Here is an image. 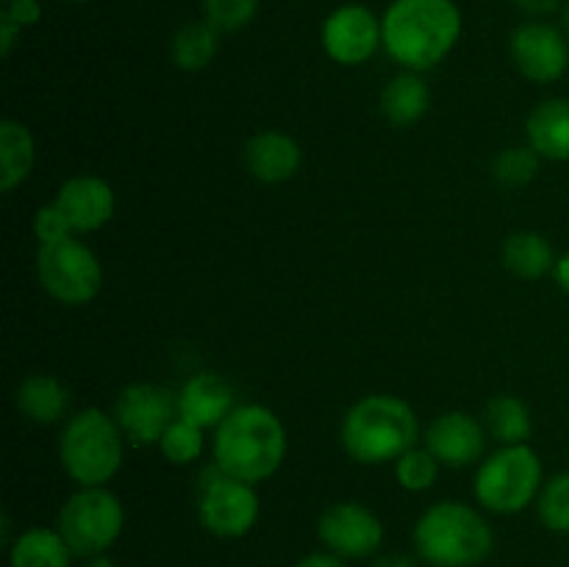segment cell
Here are the masks:
<instances>
[{
    "mask_svg": "<svg viewBox=\"0 0 569 567\" xmlns=\"http://www.w3.org/2000/svg\"><path fill=\"white\" fill-rule=\"evenodd\" d=\"M178 392L161 384H128L114 404V420L122 437L137 448H153L178 420Z\"/></svg>",
    "mask_w": 569,
    "mask_h": 567,
    "instance_id": "10",
    "label": "cell"
},
{
    "mask_svg": "<svg viewBox=\"0 0 569 567\" xmlns=\"http://www.w3.org/2000/svg\"><path fill=\"white\" fill-rule=\"evenodd\" d=\"M553 245L537 231H517L503 242V267L522 281H539L556 270Z\"/></svg>",
    "mask_w": 569,
    "mask_h": 567,
    "instance_id": "23",
    "label": "cell"
},
{
    "mask_svg": "<svg viewBox=\"0 0 569 567\" xmlns=\"http://www.w3.org/2000/svg\"><path fill=\"white\" fill-rule=\"evenodd\" d=\"M487 426L467 411H445L426 428V448L437 456L439 465L453 470L487 459Z\"/></svg>",
    "mask_w": 569,
    "mask_h": 567,
    "instance_id": "14",
    "label": "cell"
},
{
    "mask_svg": "<svg viewBox=\"0 0 569 567\" xmlns=\"http://www.w3.org/2000/svg\"><path fill=\"white\" fill-rule=\"evenodd\" d=\"M70 3H92V0H70Z\"/></svg>",
    "mask_w": 569,
    "mask_h": 567,
    "instance_id": "40",
    "label": "cell"
},
{
    "mask_svg": "<svg viewBox=\"0 0 569 567\" xmlns=\"http://www.w3.org/2000/svg\"><path fill=\"white\" fill-rule=\"evenodd\" d=\"M383 523L359 500L331 504L317 520V537L339 559H370L383 545Z\"/></svg>",
    "mask_w": 569,
    "mask_h": 567,
    "instance_id": "11",
    "label": "cell"
},
{
    "mask_svg": "<svg viewBox=\"0 0 569 567\" xmlns=\"http://www.w3.org/2000/svg\"><path fill=\"white\" fill-rule=\"evenodd\" d=\"M33 237L39 239V245H50V242H59V239L76 237V233H72L64 211H61L56 203H48V206H39L37 215H33Z\"/></svg>",
    "mask_w": 569,
    "mask_h": 567,
    "instance_id": "31",
    "label": "cell"
},
{
    "mask_svg": "<svg viewBox=\"0 0 569 567\" xmlns=\"http://www.w3.org/2000/svg\"><path fill=\"white\" fill-rule=\"evenodd\" d=\"M420 439V420L395 395H367L342 417V448L367 467L395 465Z\"/></svg>",
    "mask_w": 569,
    "mask_h": 567,
    "instance_id": "3",
    "label": "cell"
},
{
    "mask_svg": "<svg viewBox=\"0 0 569 567\" xmlns=\"http://www.w3.org/2000/svg\"><path fill=\"white\" fill-rule=\"evenodd\" d=\"M53 203L64 211L72 233L81 237V233H94L109 226L117 211V195L106 178L81 172L61 183Z\"/></svg>",
    "mask_w": 569,
    "mask_h": 567,
    "instance_id": "15",
    "label": "cell"
},
{
    "mask_svg": "<svg viewBox=\"0 0 569 567\" xmlns=\"http://www.w3.org/2000/svg\"><path fill=\"white\" fill-rule=\"evenodd\" d=\"M537 515L548 531L569 537V470L556 472L542 484V493L537 498Z\"/></svg>",
    "mask_w": 569,
    "mask_h": 567,
    "instance_id": "27",
    "label": "cell"
},
{
    "mask_svg": "<svg viewBox=\"0 0 569 567\" xmlns=\"http://www.w3.org/2000/svg\"><path fill=\"white\" fill-rule=\"evenodd\" d=\"M217 50H220V31L211 22L194 20L176 31L170 42V59L178 70L198 72L214 61Z\"/></svg>",
    "mask_w": 569,
    "mask_h": 567,
    "instance_id": "25",
    "label": "cell"
},
{
    "mask_svg": "<svg viewBox=\"0 0 569 567\" xmlns=\"http://www.w3.org/2000/svg\"><path fill=\"white\" fill-rule=\"evenodd\" d=\"M289 439L281 417L261 404L237 406L214 428V465L226 476L248 484H261L281 470Z\"/></svg>",
    "mask_w": 569,
    "mask_h": 567,
    "instance_id": "2",
    "label": "cell"
},
{
    "mask_svg": "<svg viewBox=\"0 0 569 567\" xmlns=\"http://www.w3.org/2000/svg\"><path fill=\"white\" fill-rule=\"evenodd\" d=\"M515 3H517V9L526 11V14L548 17V14H553V11H559L565 0H515Z\"/></svg>",
    "mask_w": 569,
    "mask_h": 567,
    "instance_id": "34",
    "label": "cell"
},
{
    "mask_svg": "<svg viewBox=\"0 0 569 567\" xmlns=\"http://www.w3.org/2000/svg\"><path fill=\"white\" fill-rule=\"evenodd\" d=\"M428 106H431V89L422 81L420 72H400L381 92V115L395 128H411L420 122Z\"/></svg>",
    "mask_w": 569,
    "mask_h": 567,
    "instance_id": "20",
    "label": "cell"
},
{
    "mask_svg": "<svg viewBox=\"0 0 569 567\" xmlns=\"http://www.w3.org/2000/svg\"><path fill=\"white\" fill-rule=\"evenodd\" d=\"M439 470H442V465H439L437 456L428 448H417V445L395 461V478L406 493H428L437 484Z\"/></svg>",
    "mask_w": 569,
    "mask_h": 567,
    "instance_id": "28",
    "label": "cell"
},
{
    "mask_svg": "<svg viewBox=\"0 0 569 567\" xmlns=\"http://www.w3.org/2000/svg\"><path fill=\"white\" fill-rule=\"evenodd\" d=\"M483 426L500 445H526L533 434V417L517 395H495L483 409Z\"/></svg>",
    "mask_w": 569,
    "mask_h": 567,
    "instance_id": "24",
    "label": "cell"
},
{
    "mask_svg": "<svg viewBox=\"0 0 569 567\" xmlns=\"http://www.w3.org/2000/svg\"><path fill=\"white\" fill-rule=\"evenodd\" d=\"M56 528L78 559L109 554L126 528L122 500L106 487H81L59 509Z\"/></svg>",
    "mask_w": 569,
    "mask_h": 567,
    "instance_id": "7",
    "label": "cell"
},
{
    "mask_svg": "<svg viewBox=\"0 0 569 567\" xmlns=\"http://www.w3.org/2000/svg\"><path fill=\"white\" fill-rule=\"evenodd\" d=\"M553 278H556V284H559L561 292L569 295V250H567V253H561L559 261H556Z\"/></svg>",
    "mask_w": 569,
    "mask_h": 567,
    "instance_id": "37",
    "label": "cell"
},
{
    "mask_svg": "<svg viewBox=\"0 0 569 567\" xmlns=\"http://www.w3.org/2000/svg\"><path fill=\"white\" fill-rule=\"evenodd\" d=\"M542 484V459L531 445H500L478 465L472 493L492 515H520L539 498Z\"/></svg>",
    "mask_w": 569,
    "mask_h": 567,
    "instance_id": "6",
    "label": "cell"
},
{
    "mask_svg": "<svg viewBox=\"0 0 569 567\" xmlns=\"http://www.w3.org/2000/svg\"><path fill=\"white\" fill-rule=\"evenodd\" d=\"M17 411L33 426H53L70 409V389L48 372H33V376L22 378L14 395Z\"/></svg>",
    "mask_w": 569,
    "mask_h": 567,
    "instance_id": "19",
    "label": "cell"
},
{
    "mask_svg": "<svg viewBox=\"0 0 569 567\" xmlns=\"http://www.w3.org/2000/svg\"><path fill=\"white\" fill-rule=\"evenodd\" d=\"M206 439H203V428L192 426L189 420L178 417L170 428L161 437L159 450L170 465H192L203 456Z\"/></svg>",
    "mask_w": 569,
    "mask_h": 567,
    "instance_id": "29",
    "label": "cell"
},
{
    "mask_svg": "<svg viewBox=\"0 0 569 567\" xmlns=\"http://www.w3.org/2000/svg\"><path fill=\"white\" fill-rule=\"evenodd\" d=\"M539 161L542 156L531 148V145H517V148H506L495 156L492 176L500 187L520 189L537 178Z\"/></svg>",
    "mask_w": 569,
    "mask_h": 567,
    "instance_id": "26",
    "label": "cell"
},
{
    "mask_svg": "<svg viewBox=\"0 0 569 567\" xmlns=\"http://www.w3.org/2000/svg\"><path fill=\"white\" fill-rule=\"evenodd\" d=\"M198 517L209 534L220 539H242L253 531L261 515V500L253 484L226 476L211 461L198 478Z\"/></svg>",
    "mask_w": 569,
    "mask_h": 567,
    "instance_id": "9",
    "label": "cell"
},
{
    "mask_svg": "<svg viewBox=\"0 0 569 567\" xmlns=\"http://www.w3.org/2000/svg\"><path fill=\"white\" fill-rule=\"evenodd\" d=\"M20 33H22L20 26H14L9 17L0 14V53H3V59H9L11 56V50H14L17 37H20Z\"/></svg>",
    "mask_w": 569,
    "mask_h": 567,
    "instance_id": "35",
    "label": "cell"
},
{
    "mask_svg": "<svg viewBox=\"0 0 569 567\" xmlns=\"http://www.w3.org/2000/svg\"><path fill=\"white\" fill-rule=\"evenodd\" d=\"M565 33H567V39H569V3L565 6Z\"/></svg>",
    "mask_w": 569,
    "mask_h": 567,
    "instance_id": "39",
    "label": "cell"
},
{
    "mask_svg": "<svg viewBox=\"0 0 569 567\" xmlns=\"http://www.w3.org/2000/svg\"><path fill=\"white\" fill-rule=\"evenodd\" d=\"M126 437L114 415L83 409L67 420L59 437V461L78 487H106L120 472Z\"/></svg>",
    "mask_w": 569,
    "mask_h": 567,
    "instance_id": "5",
    "label": "cell"
},
{
    "mask_svg": "<svg viewBox=\"0 0 569 567\" xmlns=\"http://www.w3.org/2000/svg\"><path fill=\"white\" fill-rule=\"evenodd\" d=\"M0 14L9 17L14 26L31 28L42 20V3L39 0H9V3H3Z\"/></svg>",
    "mask_w": 569,
    "mask_h": 567,
    "instance_id": "32",
    "label": "cell"
},
{
    "mask_svg": "<svg viewBox=\"0 0 569 567\" xmlns=\"http://www.w3.org/2000/svg\"><path fill=\"white\" fill-rule=\"evenodd\" d=\"M261 0H203L206 22L220 33H237L250 26Z\"/></svg>",
    "mask_w": 569,
    "mask_h": 567,
    "instance_id": "30",
    "label": "cell"
},
{
    "mask_svg": "<svg viewBox=\"0 0 569 567\" xmlns=\"http://www.w3.org/2000/svg\"><path fill=\"white\" fill-rule=\"evenodd\" d=\"M411 543L431 567H478L492 556L495 531L465 500H439L417 517Z\"/></svg>",
    "mask_w": 569,
    "mask_h": 567,
    "instance_id": "4",
    "label": "cell"
},
{
    "mask_svg": "<svg viewBox=\"0 0 569 567\" xmlns=\"http://www.w3.org/2000/svg\"><path fill=\"white\" fill-rule=\"evenodd\" d=\"M76 554L59 528H26L9 548L11 567H70Z\"/></svg>",
    "mask_w": 569,
    "mask_h": 567,
    "instance_id": "22",
    "label": "cell"
},
{
    "mask_svg": "<svg viewBox=\"0 0 569 567\" xmlns=\"http://www.w3.org/2000/svg\"><path fill=\"white\" fill-rule=\"evenodd\" d=\"M295 567H348V565H345V559H339L337 554H331V550H311V554L300 556V559L295 561Z\"/></svg>",
    "mask_w": 569,
    "mask_h": 567,
    "instance_id": "33",
    "label": "cell"
},
{
    "mask_svg": "<svg viewBox=\"0 0 569 567\" xmlns=\"http://www.w3.org/2000/svg\"><path fill=\"white\" fill-rule=\"evenodd\" d=\"M526 137L542 159L569 161V98L542 100L528 115Z\"/></svg>",
    "mask_w": 569,
    "mask_h": 567,
    "instance_id": "18",
    "label": "cell"
},
{
    "mask_svg": "<svg viewBox=\"0 0 569 567\" xmlns=\"http://www.w3.org/2000/svg\"><path fill=\"white\" fill-rule=\"evenodd\" d=\"M242 156L250 176L259 183H270V187L292 181L300 170V161H303L300 145L289 133L272 131V128L253 133L244 142Z\"/></svg>",
    "mask_w": 569,
    "mask_h": 567,
    "instance_id": "16",
    "label": "cell"
},
{
    "mask_svg": "<svg viewBox=\"0 0 569 567\" xmlns=\"http://www.w3.org/2000/svg\"><path fill=\"white\" fill-rule=\"evenodd\" d=\"M3 3H9V0H3Z\"/></svg>",
    "mask_w": 569,
    "mask_h": 567,
    "instance_id": "41",
    "label": "cell"
},
{
    "mask_svg": "<svg viewBox=\"0 0 569 567\" xmlns=\"http://www.w3.org/2000/svg\"><path fill=\"white\" fill-rule=\"evenodd\" d=\"M509 50L517 70L533 83L559 81L569 67L567 33L542 20L522 22L520 28H515Z\"/></svg>",
    "mask_w": 569,
    "mask_h": 567,
    "instance_id": "13",
    "label": "cell"
},
{
    "mask_svg": "<svg viewBox=\"0 0 569 567\" xmlns=\"http://www.w3.org/2000/svg\"><path fill=\"white\" fill-rule=\"evenodd\" d=\"M383 50L403 70L426 72L442 64L461 37L453 0H392L381 17Z\"/></svg>",
    "mask_w": 569,
    "mask_h": 567,
    "instance_id": "1",
    "label": "cell"
},
{
    "mask_svg": "<svg viewBox=\"0 0 569 567\" xmlns=\"http://www.w3.org/2000/svg\"><path fill=\"white\" fill-rule=\"evenodd\" d=\"M233 409V387L217 372H194L178 392V415L203 431L220 426Z\"/></svg>",
    "mask_w": 569,
    "mask_h": 567,
    "instance_id": "17",
    "label": "cell"
},
{
    "mask_svg": "<svg viewBox=\"0 0 569 567\" xmlns=\"http://www.w3.org/2000/svg\"><path fill=\"white\" fill-rule=\"evenodd\" d=\"M37 278L44 292L64 306L92 304L103 287V265L98 253L78 237L39 245Z\"/></svg>",
    "mask_w": 569,
    "mask_h": 567,
    "instance_id": "8",
    "label": "cell"
},
{
    "mask_svg": "<svg viewBox=\"0 0 569 567\" xmlns=\"http://www.w3.org/2000/svg\"><path fill=\"white\" fill-rule=\"evenodd\" d=\"M37 161V142L26 122H0V192H14L28 181Z\"/></svg>",
    "mask_w": 569,
    "mask_h": 567,
    "instance_id": "21",
    "label": "cell"
},
{
    "mask_svg": "<svg viewBox=\"0 0 569 567\" xmlns=\"http://www.w3.org/2000/svg\"><path fill=\"white\" fill-rule=\"evenodd\" d=\"M370 567H417V561L406 554H383Z\"/></svg>",
    "mask_w": 569,
    "mask_h": 567,
    "instance_id": "36",
    "label": "cell"
},
{
    "mask_svg": "<svg viewBox=\"0 0 569 567\" xmlns=\"http://www.w3.org/2000/svg\"><path fill=\"white\" fill-rule=\"evenodd\" d=\"M383 48L381 20L361 3H345L322 22V50L342 67H361Z\"/></svg>",
    "mask_w": 569,
    "mask_h": 567,
    "instance_id": "12",
    "label": "cell"
},
{
    "mask_svg": "<svg viewBox=\"0 0 569 567\" xmlns=\"http://www.w3.org/2000/svg\"><path fill=\"white\" fill-rule=\"evenodd\" d=\"M83 567H120V565H117L109 554H100V556H89V559L83 561Z\"/></svg>",
    "mask_w": 569,
    "mask_h": 567,
    "instance_id": "38",
    "label": "cell"
}]
</instances>
